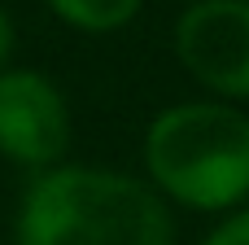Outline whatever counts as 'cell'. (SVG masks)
Instances as JSON below:
<instances>
[{
	"label": "cell",
	"instance_id": "7",
	"mask_svg": "<svg viewBox=\"0 0 249 245\" xmlns=\"http://www.w3.org/2000/svg\"><path fill=\"white\" fill-rule=\"evenodd\" d=\"M13 48H18V26H13V18L0 9V70L13 66Z\"/></svg>",
	"mask_w": 249,
	"mask_h": 245
},
{
	"label": "cell",
	"instance_id": "6",
	"mask_svg": "<svg viewBox=\"0 0 249 245\" xmlns=\"http://www.w3.org/2000/svg\"><path fill=\"white\" fill-rule=\"evenodd\" d=\"M197 245H249V202L236 206V210H228V215H219V224Z\"/></svg>",
	"mask_w": 249,
	"mask_h": 245
},
{
	"label": "cell",
	"instance_id": "1",
	"mask_svg": "<svg viewBox=\"0 0 249 245\" xmlns=\"http://www.w3.org/2000/svg\"><path fill=\"white\" fill-rule=\"evenodd\" d=\"M13 245H175V210L144 175L61 162L22 188Z\"/></svg>",
	"mask_w": 249,
	"mask_h": 245
},
{
	"label": "cell",
	"instance_id": "3",
	"mask_svg": "<svg viewBox=\"0 0 249 245\" xmlns=\"http://www.w3.org/2000/svg\"><path fill=\"white\" fill-rule=\"evenodd\" d=\"M74 118L66 92L35 66L0 70V158L39 175L66 162Z\"/></svg>",
	"mask_w": 249,
	"mask_h": 245
},
{
	"label": "cell",
	"instance_id": "4",
	"mask_svg": "<svg viewBox=\"0 0 249 245\" xmlns=\"http://www.w3.org/2000/svg\"><path fill=\"white\" fill-rule=\"evenodd\" d=\"M175 61L214 101H249V0H197L175 18Z\"/></svg>",
	"mask_w": 249,
	"mask_h": 245
},
{
	"label": "cell",
	"instance_id": "5",
	"mask_svg": "<svg viewBox=\"0 0 249 245\" xmlns=\"http://www.w3.org/2000/svg\"><path fill=\"white\" fill-rule=\"evenodd\" d=\"M57 22H66L79 35H114L131 26L144 9V0H44Z\"/></svg>",
	"mask_w": 249,
	"mask_h": 245
},
{
	"label": "cell",
	"instance_id": "2",
	"mask_svg": "<svg viewBox=\"0 0 249 245\" xmlns=\"http://www.w3.org/2000/svg\"><path fill=\"white\" fill-rule=\"evenodd\" d=\"M144 180L166 206L228 215L249 202V114L201 96L166 105L144 127Z\"/></svg>",
	"mask_w": 249,
	"mask_h": 245
}]
</instances>
